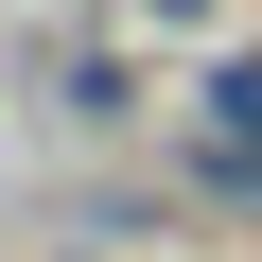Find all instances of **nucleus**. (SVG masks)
Here are the masks:
<instances>
[{
	"label": "nucleus",
	"mask_w": 262,
	"mask_h": 262,
	"mask_svg": "<svg viewBox=\"0 0 262 262\" xmlns=\"http://www.w3.org/2000/svg\"><path fill=\"white\" fill-rule=\"evenodd\" d=\"M210 105H227V140H262V70H227V88H210Z\"/></svg>",
	"instance_id": "1"
}]
</instances>
